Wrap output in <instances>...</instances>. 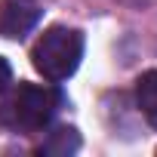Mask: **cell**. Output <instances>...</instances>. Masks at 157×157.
<instances>
[{"label": "cell", "instance_id": "obj_1", "mask_svg": "<svg viewBox=\"0 0 157 157\" xmlns=\"http://www.w3.org/2000/svg\"><path fill=\"white\" fill-rule=\"evenodd\" d=\"M65 105V96L56 86H40V83H19V90L3 102L0 120L16 132H43L59 108Z\"/></svg>", "mask_w": 157, "mask_h": 157}, {"label": "cell", "instance_id": "obj_2", "mask_svg": "<svg viewBox=\"0 0 157 157\" xmlns=\"http://www.w3.org/2000/svg\"><path fill=\"white\" fill-rule=\"evenodd\" d=\"M80 59H83V34L74 31V28H65V25L46 28L40 34V40L34 43V49H31L34 68L52 83L68 80L77 71Z\"/></svg>", "mask_w": 157, "mask_h": 157}, {"label": "cell", "instance_id": "obj_3", "mask_svg": "<svg viewBox=\"0 0 157 157\" xmlns=\"http://www.w3.org/2000/svg\"><path fill=\"white\" fill-rule=\"evenodd\" d=\"M40 13L43 10L37 0H0V37L22 40L37 28Z\"/></svg>", "mask_w": 157, "mask_h": 157}, {"label": "cell", "instance_id": "obj_4", "mask_svg": "<svg viewBox=\"0 0 157 157\" xmlns=\"http://www.w3.org/2000/svg\"><path fill=\"white\" fill-rule=\"evenodd\" d=\"M136 105L151 126H157V68L145 71L136 80Z\"/></svg>", "mask_w": 157, "mask_h": 157}, {"label": "cell", "instance_id": "obj_5", "mask_svg": "<svg viewBox=\"0 0 157 157\" xmlns=\"http://www.w3.org/2000/svg\"><path fill=\"white\" fill-rule=\"evenodd\" d=\"M80 148V136H77L74 126H59L52 129L40 145H37V154H59V157H68Z\"/></svg>", "mask_w": 157, "mask_h": 157}, {"label": "cell", "instance_id": "obj_6", "mask_svg": "<svg viewBox=\"0 0 157 157\" xmlns=\"http://www.w3.org/2000/svg\"><path fill=\"white\" fill-rule=\"evenodd\" d=\"M10 77H13V68H10V62L0 56V93L6 90V83H10Z\"/></svg>", "mask_w": 157, "mask_h": 157}]
</instances>
